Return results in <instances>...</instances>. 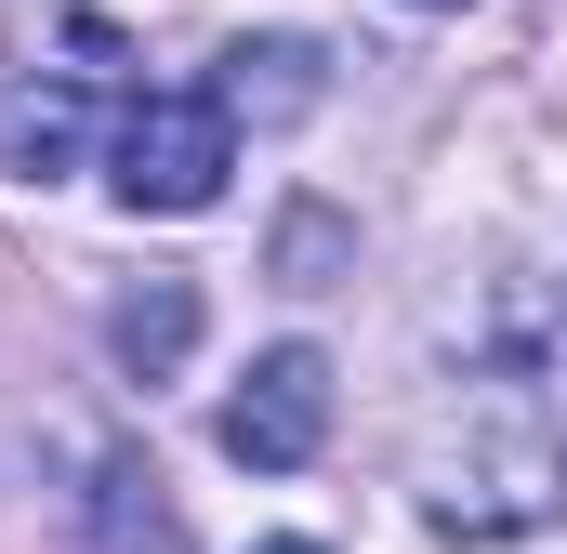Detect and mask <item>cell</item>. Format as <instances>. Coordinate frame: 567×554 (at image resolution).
<instances>
[{"instance_id": "6da1fadb", "label": "cell", "mask_w": 567, "mask_h": 554, "mask_svg": "<svg viewBox=\"0 0 567 554\" xmlns=\"http://www.w3.org/2000/svg\"><path fill=\"white\" fill-rule=\"evenodd\" d=\"M435 542H528L567 515V357H488L423 410L410 449Z\"/></svg>"}, {"instance_id": "7a4b0ae2", "label": "cell", "mask_w": 567, "mask_h": 554, "mask_svg": "<svg viewBox=\"0 0 567 554\" xmlns=\"http://www.w3.org/2000/svg\"><path fill=\"white\" fill-rule=\"evenodd\" d=\"M225 172H238V106H225V93H133V106H120L106 185H120L133 212L185 225V212L225 198Z\"/></svg>"}, {"instance_id": "3957f363", "label": "cell", "mask_w": 567, "mask_h": 554, "mask_svg": "<svg viewBox=\"0 0 567 554\" xmlns=\"http://www.w3.org/2000/svg\"><path fill=\"white\" fill-rule=\"evenodd\" d=\"M225 462H251V475H303L317 449H330V357L317 343H265L251 370H238V397H225Z\"/></svg>"}, {"instance_id": "277c9868", "label": "cell", "mask_w": 567, "mask_h": 554, "mask_svg": "<svg viewBox=\"0 0 567 554\" xmlns=\"http://www.w3.org/2000/svg\"><path fill=\"white\" fill-rule=\"evenodd\" d=\"M106 357H120L133 383H172V370L198 357V277H133V290L106 304Z\"/></svg>"}, {"instance_id": "5b68a950", "label": "cell", "mask_w": 567, "mask_h": 554, "mask_svg": "<svg viewBox=\"0 0 567 554\" xmlns=\"http://www.w3.org/2000/svg\"><path fill=\"white\" fill-rule=\"evenodd\" d=\"M93 542L106 554H198L185 515H172V489H158V462H133V449L93 462Z\"/></svg>"}, {"instance_id": "8992f818", "label": "cell", "mask_w": 567, "mask_h": 554, "mask_svg": "<svg viewBox=\"0 0 567 554\" xmlns=\"http://www.w3.org/2000/svg\"><path fill=\"white\" fill-rule=\"evenodd\" d=\"M80 133H93V106H80L66 80H27V93H0V172H13V185H53V172H80Z\"/></svg>"}, {"instance_id": "52a82bcc", "label": "cell", "mask_w": 567, "mask_h": 554, "mask_svg": "<svg viewBox=\"0 0 567 554\" xmlns=\"http://www.w3.org/2000/svg\"><path fill=\"white\" fill-rule=\"evenodd\" d=\"M212 93H225L238 120H303V106H317V40H238Z\"/></svg>"}, {"instance_id": "ba28073f", "label": "cell", "mask_w": 567, "mask_h": 554, "mask_svg": "<svg viewBox=\"0 0 567 554\" xmlns=\"http://www.w3.org/2000/svg\"><path fill=\"white\" fill-rule=\"evenodd\" d=\"M317 265H343V225H330V212H290V238H278V277H290V290H330Z\"/></svg>"}, {"instance_id": "9c48e42d", "label": "cell", "mask_w": 567, "mask_h": 554, "mask_svg": "<svg viewBox=\"0 0 567 554\" xmlns=\"http://www.w3.org/2000/svg\"><path fill=\"white\" fill-rule=\"evenodd\" d=\"M410 13H462V0H410Z\"/></svg>"}, {"instance_id": "30bf717a", "label": "cell", "mask_w": 567, "mask_h": 554, "mask_svg": "<svg viewBox=\"0 0 567 554\" xmlns=\"http://www.w3.org/2000/svg\"><path fill=\"white\" fill-rule=\"evenodd\" d=\"M265 554H317V542H265Z\"/></svg>"}]
</instances>
